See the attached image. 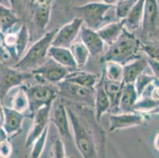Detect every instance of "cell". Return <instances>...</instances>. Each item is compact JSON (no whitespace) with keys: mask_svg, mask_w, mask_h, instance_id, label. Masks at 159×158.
<instances>
[{"mask_svg":"<svg viewBox=\"0 0 159 158\" xmlns=\"http://www.w3.org/2000/svg\"><path fill=\"white\" fill-rule=\"evenodd\" d=\"M68 114L75 146L82 158H100L105 150L103 130L89 107L64 104Z\"/></svg>","mask_w":159,"mask_h":158,"instance_id":"cell-1","label":"cell"},{"mask_svg":"<svg viewBox=\"0 0 159 158\" xmlns=\"http://www.w3.org/2000/svg\"><path fill=\"white\" fill-rule=\"evenodd\" d=\"M141 43L135 35L124 29L119 38L108 47L102 59L105 63L113 62L124 66L139 58Z\"/></svg>","mask_w":159,"mask_h":158,"instance_id":"cell-2","label":"cell"},{"mask_svg":"<svg viewBox=\"0 0 159 158\" xmlns=\"http://www.w3.org/2000/svg\"><path fill=\"white\" fill-rule=\"evenodd\" d=\"M59 28H55L43 35L25 52L24 56L14 65L13 68L25 72L37 69L45 62L49 48Z\"/></svg>","mask_w":159,"mask_h":158,"instance_id":"cell-3","label":"cell"},{"mask_svg":"<svg viewBox=\"0 0 159 158\" xmlns=\"http://www.w3.org/2000/svg\"><path fill=\"white\" fill-rule=\"evenodd\" d=\"M112 5H108L105 2H88L84 5L79 6L75 8V11L79 16V18L86 23V27L93 31H98L102 23L105 21V15Z\"/></svg>","mask_w":159,"mask_h":158,"instance_id":"cell-4","label":"cell"},{"mask_svg":"<svg viewBox=\"0 0 159 158\" xmlns=\"http://www.w3.org/2000/svg\"><path fill=\"white\" fill-rule=\"evenodd\" d=\"M57 91L58 94L71 102L89 108L94 107V88H86L63 80L58 83Z\"/></svg>","mask_w":159,"mask_h":158,"instance_id":"cell-5","label":"cell"},{"mask_svg":"<svg viewBox=\"0 0 159 158\" xmlns=\"http://www.w3.org/2000/svg\"><path fill=\"white\" fill-rule=\"evenodd\" d=\"M25 88L30 104L29 111L32 117L40 108L47 105H52L57 97L58 91L50 85L38 84Z\"/></svg>","mask_w":159,"mask_h":158,"instance_id":"cell-6","label":"cell"},{"mask_svg":"<svg viewBox=\"0 0 159 158\" xmlns=\"http://www.w3.org/2000/svg\"><path fill=\"white\" fill-rule=\"evenodd\" d=\"M32 77V73L19 71L13 67L0 68V99H3L14 87L21 85Z\"/></svg>","mask_w":159,"mask_h":158,"instance_id":"cell-7","label":"cell"},{"mask_svg":"<svg viewBox=\"0 0 159 158\" xmlns=\"http://www.w3.org/2000/svg\"><path fill=\"white\" fill-rule=\"evenodd\" d=\"M149 119V114L139 112L112 114L109 116V130L112 132L139 126H146L148 124Z\"/></svg>","mask_w":159,"mask_h":158,"instance_id":"cell-8","label":"cell"},{"mask_svg":"<svg viewBox=\"0 0 159 158\" xmlns=\"http://www.w3.org/2000/svg\"><path fill=\"white\" fill-rule=\"evenodd\" d=\"M82 25V20L75 17L71 21L62 26L55 36L52 46L70 49L77 36L80 33Z\"/></svg>","mask_w":159,"mask_h":158,"instance_id":"cell-9","label":"cell"},{"mask_svg":"<svg viewBox=\"0 0 159 158\" xmlns=\"http://www.w3.org/2000/svg\"><path fill=\"white\" fill-rule=\"evenodd\" d=\"M51 109L52 105H47L40 108L33 115V123L29 130L25 142V150H28V148L33 146V142L42 134L46 127L48 126Z\"/></svg>","mask_w":159,"mask_h":158,"instance_id":"cell-10","label":"cell"},{"mask_svg":"<svg viewBox=\"0 0 159 158\" xmlns=\"http://www.w3.org/2000/svg\"><path fill=\"white\" fill-rule=\"evenodd\" d=\"M31 73L33 75L43 78L44 81L58 84L63 82L70 71L50 58L41 66L32 70Z\"/></svg>","mask_w":159,"mask_h":158,"instance_id":"cell-11","label":"cell"},{"mask_svg":"<svg viewBox=\"0 0 159 158\" xmlns=\"http://www.w3.org/2000/svg\"><path fill=\"white\" fill-rule=\"evenodd\" d=\"M159 25V7L155 0H147L144 4L143 18L142 22L143 35L152 37L157 32Z\"/></svg>","mask_w":159,"mask_h":158,"instance_id":"cell-12","label":"cell"},{"mask_svg":"<svg viewBox=\"0 0 159 158\" xmlns=\"http://www.w3.org/2000/svg\"><path fill=\"white\" fill-rule=\"evenodd\" d=\"M2 110L4 115L2 129L8 138L17 135L21 130L25 115L8 107H3Z\"/></svg>","mask_w":159,"mask_h":158,"instance_id":"cell-13","label":"cell"},{"mask_svg":"<svg viewBox=\"0 0 159 158\" xmlns=\"http://www.w3.org/2000/svg\"><path fill=\"white\" fill-rule=\"evenodd\" d=\"M34 2L33 13V25L37 29L44 31L50 21L52 1L39 0Z\"/></svg>","mask_w":159,"mask_h":158,"instance_id":"cell-14","label":"cell"},{"mask_svg":"<svg viewBox=\"0 0 159 158\" xmlns=\"http://www.w3.org/2000/svg\"><path fill=\"white\" fill-rule=\"evenodd\" d=\"M79 34L82 40L81 42L88 49L91 56L97 57L103 52L105 43L97 31L89 29L86 26L82 25Z\"/></svg>","mask_w":159,"mask_h":158,"instance_id":"cell-15","label":"cell"},{"mask_svg":"<svg viewBox=\"0 0 159 158\" xmlns=\"http://www.w3.org/2000/svg\"><path fill=\"white\" fill-rule=\"evenodd\" d=\"M52 122L56 126L62 140L71 136L70 120L64 104L60 103L56 105L52 113Z\"/></svg>","mask_w":159,"mask_h":158,"instance_id":"cell-16","label":"cell"},{"mask_svg":"<svg viewBox=\"0 0 159 158\" xmlns=\"http://www.w3.org/2000/svg\"><path fill=\"white\" fill-rule=\"evenodd\" d=\"M103 74L102 78H100L97 85L94 87L95 98H94V110L95 118L99 123L102 115L111 109V102L108 95L105 93L103 86Z\"/></svg>","mask_w":159,"mask_h":158,"instance_id":"cell-17","label":"cell"},{"mask_svg":"<svg viewBox=\"0 0 159 158\" xmlns=\"http://www.w3.org/2000/svg\"><path fill=\"white\" fill-rule=\"evenodd\" d=\"M147 66V59L141 57L123 66L122 85L134 84L138 77L143 74Z\"/></svg>","mask_w":159,"mask_h":158,"instance_id":"cell-18","label":"cell"},{"mask_svg":"<svg viewBox=\"0 0 159 158\" xmlns=\"http://www.w3.org/2000/svg\"><path fill=\"white\" fill-rule=\"evenodd\" d=\"M48 56L70 72L75 71L78 69L70 49L52 46L49 48Z\"/></svg>","mask_w":159,"mask_h":158,"instance_id":"cell-19","label":"cell"},{"mask_svg":"<svg viewBox=\"0 0 159 158\" xmlns=\"http://www.w3.org/2000/svg\"><path fill=\"white\" fill-rule=\"evenodd\" d=\"M138 100L139 96L134 84L123 85L118 109L121 111V113L134 112L133 108Z\"/></svg>","mask_w":159,"mask_h":158,"instance_id":"cell-20","label":"cell"},{"mask_svg":"<svg viewBox=\"0 0 159 158\" xmlns=\"http://www.w3.org/2000/svg\"><path fill=\"white\" fill-rule=\"evenodd\" d=\"M145 0H137L128 15L124 19V29L132 33L140 27L143 22Z\"/></svg>","mask_w":159,"mask_h":158,"instance_id":"cell-21","label":"cell"},{"mask_svg":"<svg viewBox=\"0 0 159 158\" xmlns=\"http://www.w3.org/2000/svg\"><path fill=\"white\" fill-rule=\"evenodd\" d=\"M124 29V20H120L119 21L111 22L103 27H101L97 33L104 43L110 46L119 38Z\"/></svg>","mask_w":159,"mask_h":158,"instance_id":"cell-22","label":"cell"},{"mask_svg":"<svg viewBox=\"0 0 159 158\" xmlns=\"http://www.w3.org/2000/svg\"><path fill=\"white\" fill-rule=\"evenodd\" d=\"M64 80L80 86L93 89L99 79H98V75L96 74L75 70L70 72Z\"/></svg>","mask_w":159,"mask_h":158,"instance_id":"cell-23","label":"cell"},{"mask_svg":"<svg viewBox=\"0 0 159 158\" xmlns=\"http://www.w3.org/2000/svg\"><path fill=\"white\" fill-rule=\"evenodd\" d=\"M104 76V74H103ZM103 86L111 102V109L118 108L120 98L122 92L123 85L120 82H114L105 79L104 76Z\"/></svg>","mask_w":159,"mask_h":158,"instance_id":"cell-24","label":"cell"},{"mask_svg":"<svg viewBox=\"0 0 159 158\" xmlns=\"http://www.w3.org/2000/svg\"><path fill=\"white\" fill-rule=\"evenodd\" d=\"M19 21V18L11 9L0 4V27L2 35L9 33L10 30Z\"/></svg>","mask_w":159,"mask_h":158,"instance_id":"cell-25","label":"cell"},{"mask_svg":"<svg viewBox=\"0 0 159 158\" xmlns=\"http://www.w3.org/2000/svg\"><path fill=\"white\" fill-rule=\"evenodd\" d=\"M30 41V32L25 24H22L20 27L19 30L17 32V40L15 45V55L16 58L19 60L24 54L28 46Z\"/></svg>","mask_w":159,"mask_h":158,"instance_id":"cell-26","label":"cell"},{"mask_svg":"<svg viewBox=\"0 0 159 158\" xmlns=\"http://www.w3.org/2000/svg\"><path fill=\"white\" fill-rule=\"evenodd\" d=\"M70 51L73 56L78 69L84 67L87 63L88 59L90 56L89 51L85 47L84 44L82 42L74 43L70 47Z\"/></svg>","mask_w":159,"mask_h":158,"instance_id":"cell-27","label":"cell"},{"mask_svg":"<svg viewBox=\"0 0 159 158\" xmlns=\"http://www.w3.org/2000/svg\"><path fill=\"white\" fill-rule=\"evenodd\" d=\"M11 108L23 114L30 109L28 97L25 86L20 87L19 89L13 96Z\"/></svg>","mask_w":159,"mask_h":158,"instance_id":"cell-28","label":"cell"},{"mask_svg":"<svg viewBox=\"0 0 159 158\" xmlns=\"http://www.w3.org/2000/svg\"><path fill=\"white\" fill-rule=\"evenodd\" d=\"M103 74L107 80L122 83L123 66L113 62H107L105 63Z\"/></svg>","mask_w":159,"mask_h":158,"instance_id":"cell-29","label":"cell"},{"mask_svg":"<svg viewBox=\"0 0 159 158\" xmlns=\"http://www.w3.org/2000/svg\"><path fill=\"white\" fill-rule=\"evenodd\" d=\"M158 105L159 102L154 101L150 97H141L135 103L133 111L143 114H150Z\"/></svg>","mask_w":159,"mask_h":158,"instance_id":"cell-30","label":"cell"},{"mask_svg":"<svg viewBox=\"0 0 159 158\" xmlns=\"http://www.w3.org/2000/svg\"><path fill=\"white\" fill-rule=\"evenodd\" d=\"M48 135V126L44 130L42 134L33 142L32 146V150L30 153V158H40L44 152V147L47 142Z\"/></svg>","mask_w":159,"mask_h":158,"instance_id":"cell-31","label":"cell"},{"mask_svg":"<svg viewBox=\"0 0 159 158\" xmlns=\"http://www.w3.org/2000/svg\"><path fill=\"white\" fill-rule=\"evenodd\" d=\"M137 0H120L115 5L116 16L118 19L124 20L134 7Z\"/></svg>","mask_w":159,"mask_h":158,"instance_id":"cell-32","label":"cell"},{"mask_svg":"<svg viewBox=\"0 0 159 158\" xmlns=\"http://www.w3.org/2000/svg\"><path fill=\"white\" fill-rule=\"evenodd\" d=\"M156 81V78L152 75L145 74H142L141 75L138 77L135 82H134L135 90H136L137 94L139 96V98L143 93L144 91L150 86L151 84L154 83Z\"/></svg>","mask_w":159,"mask_h":158,"instance_id":"cell-33","label":"cell"},{"mask_svg":"<svg viewBox=\"0 0 159 158\" xmlns=\"http://www.w3.org/2000/svg\"><path fill=\"white\" fill-rule=\"evenodd\" d=\"M52 158H66V151L63 141L61 138H58L53 141L51 146Z\"/></svg>","mask_w":159,"mask_h":158,"instance_id":"cell-34","label":"cell"},{"mask_svg":"<svg viewBox=\"0 0 159 158\" xmlns=\"http://www.w3.org/2000/svg\"><path fill=\"white\" fill-rule=\"evenodd\" d=\"M140 51L147 54V58L154 59L159 62V44L158 43H141Z\"/></svg>","mask_w":159,"mask_h":158,"instance_id":"cell-35","label":"cell"},{"mask_svg":"<svg viewBox=\"0 0 159 158\" xmlns=\"http://www.w3.org/2000/svg\"><path fill=\"white\" fill-rule=\"evenodd\" d=\"M12 153L13 147L8 140L0 142V158H9Z\"/></svg>","mask_w":159,"mask_h":158,"instance_id":"cell-36","label":"cell"},{"mask_svg":"<svg viewBox=\"0 0 159 158\" xmlns=\"http://www.w3.org/2000/svg\"><path fill=\"white\" fill-rule=\"evenodd\" d=\"M147 65L150 67L151 70L154 73L153 76L156 78V80L159 81V62L154 59H150V58L147 57Z\"/></svg>","mask_w":159,"mask_h":158,"instance_id":"cell-37","label":"cell"},{"mask_svg":"<svg viewBox=\"0 0 159 158\" xmlns=\"http://www.w3.org/2000/svg\"><path fill=\"white\" fill-rule=\"evenodd\" d=\"M10 54L7 49L2 45H0V62H3L8 59Z\"/></svg>","mask_w":159,"mask_h":158,"instance_id":"cell-38","label":"cell"},{"mask_svg":"<svg viewBox=\"0 0 159 158\" xmlns=\"http://www.w3.org/2000/svg\"><path fill=\"white\" fill-rule=\"evenodd\" d=\"M6 140H8V137L2 127V128H0V142L6 141Z\"/></svg>","mask_w":159,"mask_h":158,"instance_id":"cell-39","label":"cell"},{"mask_svg":"<svg viewBox=\"0 0 159 158\" xmlns=\"http://www.w3.org/2000/svg\"><path fill=\"white\" fill-rule=\"evenodd\" d=\"M154 147L156 150L159 151V132L156 134L154 139Z\"/></svg>","mask_w":159,"mask_h":158,"instance_id":"cell-40","label":"cell"},{"mask_svg":"<svg viewBox=\"0 0 159 158\" xmlns=\"http://www.w3.org/2000/svg\"><path fill=\"white\" fill-rule=\"evenodd\" d=\"M2 105L0 103V128L2 127V124H3V120H4V115H3V110H2Z\"/></svg>","mask_w":159,"mask_h":158,"instance_id":"cell-41","label":"cell"},{"mask_svg":"<svg viewBox=\"0 0 159 158\" xmlns=\"http://www.w3.org/2000/svg\"><path fill=\"white\" fill-rule=\"evenodd\" d=\"M150 114H159V105L155 108V109L153 110Z\"/></svg>","mask_w":159,"mask_h":158,"instance_id":"cell-42","label":"cell"},{"mask_svg":"<svg viewBox=\"0 0 159 158\" xmlns=\"http://www.w3.org/2000/svg\"><path fill=\"white\" fill-rule=\"evenodd\" d=\"M2 31H1V27H0V40H2Z\"/></svg>","mask_w":159,"mask_h":158,"instance_id":"cell-43","label":"cell"},{"mask_svg":"<svg viewBox=\"0 0 159 158\" xmlns=\"http://www.w3.org/2000/svg\"><path fill=\"white\" fill-rule=\"evenodd\" d=\"M66 158H75V157H74V156H67V157Z\"/></svg>","mask_w":159,"mask_h":158,"instance_id":"cell-44","label":"cell"}]
</instances>
